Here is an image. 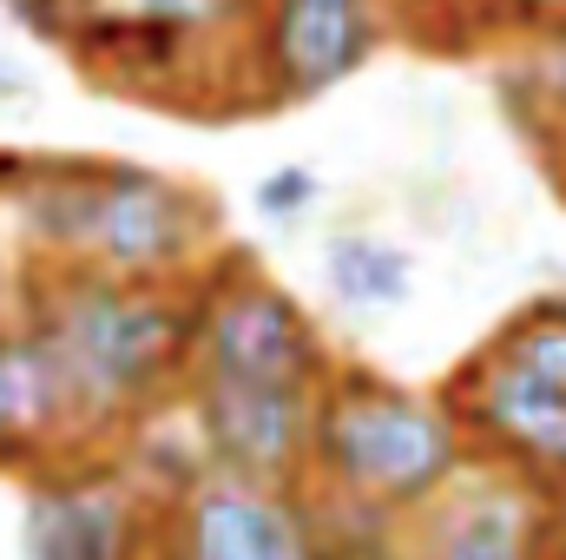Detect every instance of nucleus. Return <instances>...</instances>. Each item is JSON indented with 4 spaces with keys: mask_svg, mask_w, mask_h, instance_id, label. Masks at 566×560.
Listing matches in <instances>:
<instances>
[{
    "mask_svg": "<svg viewBox=\"0 0 566 560\" xmlns=\"http://www.w3.org/2000/svg\"><path fill=\"white\" fill-rule=\"evenodd\" d=\"M521 73L534 86V106H541V152L566 158V20L521 46Z\"/></svg>",
    "mask_w": 566,
    "mask_h": 560,
    "instance_id": "nucleus-15",
    "label": "nucleus"
},
{
    "mask_svg": "<svg viewBox=\"0 0 566 560\" xmlns=\"http://www.w3.org/2000/svg\"><path fill=\"white\" fill-rule=\"evenodd\" d=\"M33 165H40V152H27V145H0V211H7V205L27 191Z\"/></svg>",
    "mask_w": 566,
    "mask_h": 560,
    "instance_id": "nucleus-19",
    "label": "nucleus"
},
{
    "mask_svg": "<svg viewBox=\"0 0 566 560\" xmlns=\"http://www.w3.org/2000/svg\"><path fill=\"white\" fill-rule=\"evenodd\" d=\"M7 218L27 265H80L126 283L198 278L224 251V205L205 185L139 158L40 152Z\"/></svg>",
    "mask_w": 566,
    "mask_h": 560,
    "instance_id": "nucleus-2",
    "label": "nucleus"
},
{
    "mask_svg": "<svg viewBox=\"0 0 566 560\" xmlns=\"http://www.w3.org/2000/svg\"><path fill=\"white\" fill-rule=\"evenodd\" d=\"M20 560H151L158 508L106 455L60 462L20 481Z\"/></svg>",
    "mask_w": 566,
    "mask_h": 560,
    "instance_id": "nucleus-8",
    "label": "nucleus"
},
{
    "mask_svg": "<svg viewBox=\"0 0 566 560\" xmlns=\"http://www.w3.org/2000/svg\"><path fill=\"white\" fill-rule=\"evenodd\" d=\"M13 265H20V251H13V238H7V211H0V310H7V297H13Z\"/></svg>",
    "mask_w": 566,
    "mask_h": 560,
    "instance_id": "nucleus-20",
    "label": "nucleus"
},
{
    "mask_svg": "<svg viewBox=\"0 0 566 560\" xmlns=\"http://www.w3.org/2000/svg\"><path fill=\"white\" fill-rule=\"evenodd\" d=\"M323 283L343 310H402L416 290V258L382 231H329L323 238Z\"/></svg>",
    "mask_w": 566,
    "mask_h": 560,
    "instance_id": "nucleus-13",
    "label": "nucleus"
},
{
    "mask_svg": "<svg viewBox=\"0 0 566 560\" xmlns=\"http://www.w3.org/2000/svg\"><path fill=\"white\" fill-rule=\"evenodd\" d=\"M316 198H323V178H316L310 165H277V172H264V178L251 185V211H258L264 225H296Z\"/></svg>",
    "mask_w": 566,
    "mask_h": 560,
    "instance_id": "nucleus-16",
    "label": "nucleus"
},
{
    "mask_svg": "<svg viewBox=\"0 0 566 560\" xmlns=\"http://www.w3.org/2000/svg\"><path fill=\"white\" fill-rule=\"evenodd\" d=\"M389 46V13L376 7H329V0H258L244 27V93L251 113H277L336 93Z\"/></svg>",
    "mask_w": 566,
    "mask_h": 560,
    "instance_id": "nucleus-6",
    "label": "nucleus"
},
{
    "mask_svg": "<svg viewBox=\"0 0 566 560\" xmlns=\"http://www.w3.org/2000/svg\"><path fill=\"white\" fill-rule=\"evenodd\" d=\"M474 13H481V27H488V40L501 46V40H541L547 27H560L566 20V0H468Z\"/></svg>",
    "mask_w": 566,
    "mask_h": 560,
    "instance_id": "nucleus-17",
    "label": "nucleus"
},
{
    "mask_svg": "<svg viewBox=\"0 0 566 560\" xmlns=\"http://www.w3.org/2000/svg\"><path fill=\"white\" fill-rule=\"evenodd\" d=\"M468 468V442L434 390H409L363 356H336L310 409L303 495L329 521L402 528Z\"/></svg>",
    "mask_w": 566,
    "mask_h": 560,
    "instance_id": "nucleus-3",
    "label": "nucleus"
},
{
    "mask_svg": "<svg viewBox=\"0 0 566 560\" xmlns=\"http://www.w3.org/2000/svg\"><path fill=\"white\" fill-rule=\"evenodd\" d=\"M106 455L80 416V396L33 323L0 310V475L33 481L60 462Z\"/></svg>",
    "mask_w": 566,
    "mask_h": 560,
    "instance_id": "nucleus-11",
    "label": "nucleus"
},
{
    "mask_svg": "<svg viewBox=\"0 0 566 560\" xmlns=\"http://www.w3.org/2000/svg\"><path fill=\"white\" fill-rule=\"evenodd\" d=\"M560 508L534 481L488 468L468 455V468L389 535L396 560H560Z\"/></svg>",
    "mask_w": 566,
    "mask_h": 560,
    "instance_id": "nucleus-7",
    "label": "nucleus"
},
{
    "mask_svg": "<svg viewBox=\"0 0 566 560\" xmlns=\"http://www.w3.org/2000/svg\"><path fill=\"white\" fill-rule=\"evenodd\" d=\"M310 409H316V390H271V383H205V376H191L185 396H178V416L191 428L205 468L258 481V488H303Z\"/></svg>",
    "mask_w": 566,
    "mask_h": 560,
    "instance_id": "nucleus-10",
    "label": "nucleus"
},
{
    "mask_svg": "<svg viewBox=\"0 0 566 560\" xmlns=\"http://www.w3.org/2000/svg\"><path fill=\"white\" fill-rule=\"evenodd\" d=\"M205 271L178 283H126L80 265H13L7 310L46 336L99 448L178 409L205 317Z\"/></svg>",
    "mask_w": 566,
    "mask_h": 560,
    "instance_id": "nucleus-1",
    "label": "nucleus"
},
{
    "mask_svg": "<svg viewBox=\"0 0 566 560\" xmlns=\"http://www.w3.org/2000/svg\"><path fill=\"white\" fill-rule=\"evenodd\" d=\"M434 403L454 416L474 462L507 468V475L534 481L541 495L566 501V403L560 396H547V390L507 376L501 363H488L481 350H468L441 376Z\"/></svg>",
    "mask_w": 566,
    "mask_h": 560,
    "instance_id": "nucleus-9",
    "label": "nucleus"
},
{
    "mask_svg": "<svg viewBox=\"0 0 566 560\" xmlns=\"http://www.w3.org/2000/svg\"><path fill=\"white\" fill-rule=\"evenodd\" d=\"M258 0H66V27H139L198 46H244Z\"/></svg>",
    "mask_w": 566,
    "mask_h": 560,
    "instance_id": "nucleus-12",
    "label": "nucleus"
},
{
    "mask_svg": "<svg viewBox=\"0 0 566 560\" xmlns=\"http://www.w3.org/2000/svg\"><path fill=\"white\" fill-rule=\"evenodd\" d=\"M0 13H13L33 40H53V46L66 33V0H0Z\"/></svg>",
    "mask_w": 566,
    "mask_h": 560,
    "instance_id": "nucleus-18",
    "label": "nucleus"
},
{
    "mask_svg": "<svg viewBox=\"0 0 566 560\" xmlns=\"http://www.w3.org/2000/svg\"><path fill=\"white\" fill-rule=\"evenodd\" d=\"M151 560H343V548L303 488H258L205 468L158 508Z\"/></svg>",
    "mask_w": 566,
    "mask_h": 560,
    "instance_id": "nucleus-5",
    "label": "nucleus"
},
{
    "mask_svg": "<svg viewBox=\"0 0 566 560\" xmlns=\"http://www.w3.org/2000/svg\"><path fill=\"white\" fill-rule=\"evenodd\" d=\"M336 356L343 350L323 336L310 303L296 290H283L251 251L224 245L211 258V271H205V317H198V343H191V376H205V383L323 390Z\"/></svg>",
    "mask_w": 566,
    "mask_h": 560,
    "instance_id": "nucleus-4",
    "label": "nucleus"
},
{
    "mask_svg": "<svg viewBox=\"0 0 566 560\" xmlns=\"http://www.w3.org/2000/svg\"><path fill=\"white\" fill-rule=\"evenodd\" d=\"M474 350L488 363H501L507 376H521V383L566 403V290H541V297L514 303Z\"/></svg>",
    "mask_w": 566,
    "mask_h": 560,
    "instance_id": "nucleus-14",
    "label": "nucleus"
},
{
    "mask_svg": "<svg viewBox=\"0 0 566 560\" xmlns=\"http://www.w3.org/2000/svg\"><path fill=\"white\" fill-rule=\"evenodd\" d=\"M547 165H554V178H560V191H566V158H547Z\"/></svg>",
    "mask_w": 566,
    "mask_h": 560,
    "instance_id": "nucleus-21",
    "label": "nucleus"
}]
</instances>
